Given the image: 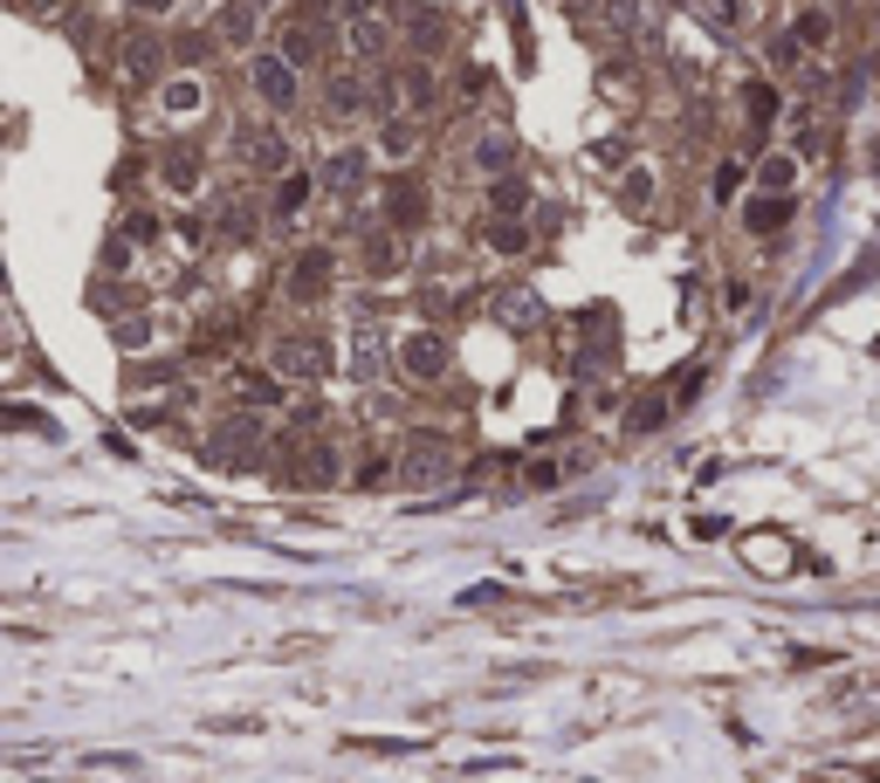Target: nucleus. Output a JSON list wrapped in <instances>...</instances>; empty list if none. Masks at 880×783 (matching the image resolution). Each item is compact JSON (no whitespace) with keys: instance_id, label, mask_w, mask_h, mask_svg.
<instances>
[{"instance_id":"dca6fc26","label":"nucleus","mask_w":880,"mask_h":783,"mask_svg":"<svg viewBox=\"0 0 880 783\" xmlns=\"http://www.w3.org/2000/svg\"><path fill=\"white\" fill-rule=\"evenodd\" d=\"M407 104H413V110H433V76H427V69L407 76Z\"/></svg>"},{"instance_id":"7ed1b4c3","label":"nucleus","mask_w":880,"mask_h":783,"mask_svg":"<svg viewBox=\"0 0 880 783\" xmlns=\"http://www.w3.org/2000/svg\"><path fill=\"white\" fill-rule=\"evenodd\" d=\"M344 41H351L358 56H385L392 28H385V14H379V8H358V14H351V35H344Z\"/></svg>"},{"instance_id":"4be33fe9","label":"nucleus","mask_w":880,"mask_h":783,"mask_svg":"<svg viewBox=\"0 0 880 783\" xmlns=\"http://www.w3.org/2000/svg\"><path fill=\"white\" fill-rule=\"evenodd\" d=\"M131 8H145V14H166V8H173V0H131Z\"/></svg>"},{"instance_id":"2eb2a0df","label":"nucleus","mask_w":880,"mask_h":783,"mask_svg":"<svg viewBox=\"0 0 880 783\" xmlns=\"http://www.w3.org/2000/svg\"><path fill=\"white\" fill-rule=\"evenodd\" d=\"M242 399L248 405H275V399H283V385H262V371H242Z\"/></svg>"},{"instance_id":"0eeeda50","label":"nucleus","mask_w":880,"mask_h":783,"mask_svg":"<svg viewBox=\"0 0 880 783\" xmlns=\"http://www.w3.org/2000/svg\"><path fill=\"white\" fill-rule=\"evenodd\" d=\"M399 358H407V371H413V379H433V371L448 364V351H440V337H413V344L399 351Z\"/></svg>"},{"instance_id":"9d476101","label":"nucleus","mask_w":880,"mask_h":783,"mask_svg":"<svg viewBox=\"0 0 880 783\" xmlns=\"http://www.w3.org/2000/svg\"><path fill=\"white\" fill-rule=\"evenodd\" d=\"M496 310L509 316V330H537V316H544V310H537V296H524V288H509V296H502Z\"/></svg>"},{"instance_id":"20e7f679","label":"nucleus","mask_w":880,"mask_h":783,"mask_svg":"<svg viewBox=\"0 0 880 783\" xmlns=\"http://www.w3.org/2000/svg\"><path fill=\"white\" fill-rule=\"evenodd\" d=\"M379 371H385V344H379L372 323H358V337H351V379H379Z\"/></svg>"},{"instance_id":"aec40b11","label":"nucleus","mask_w":880,"mask_h":783,"mask_svg":"<svg viewBox=\"0 0 880 783\" xmlns=\"http://www.w3.org/2000/svg\"><path fill=\"white\" fill-rule=\"evenodd\" d=\"M316 653V639H283V646H275V659H310Z\"/></svg>"},{"instance_id":"f8f14e48","label":"nucleus","mask_w":880,"mask_h":783,"mask_svg":"<svg viewBox=\"0 0 880 783\" xmlns=\"http://www.w3.org/2000/svg\"><path fill=\"white\" fill-rule=\"evenodd\" d=\"M166 110H173V117H193V110H199V82H193V76L166 82Z\"/></svg>"},{"instance_id":"a211bd4d","label":"nucleus","mask_w":880,"mask_h":783,"mask_svg":"<svg viewBox=\"0 0 880 783\" xmlns=\"http://www.w3.org/2000/svg\"><path fill=\"white\" fill-rule=\"evenodd\" d=\"M530 234L524 227H489V247H502V255H516V247H524Z\"/></svg>"},{"instance_id":"9b49d317","label":"nucleus","mask_w":880,"mask_h":783,"mask_svg":"<svg viewBox=\"0 0 880 783\" xmlns=\"http://www.w3.org/2000/svg\"><path fill=\"white\" fill-rule=\"evenodd\" d=\"M784 214H791V199H784V193H771V199H756V206H750V227H756V234H778V227H784Z\"/></svg>"},{"instance_id":"f3484780","label":"nucleus","mask_w":880,"mask_h":783,"mask_svg":"<svg viewBox=\"0 0 880 783\" xmlns=\"http://www.w3.org/2000/svg\"><path fill=\"white\" fill-rule=\"evenodd\" d=\"M413 145H420L413 124H385V151H413Z\"/></svg>"},{"instance_id":"1a4fd4ad","label":"nucleus","mask_w":880,"mask_h":783,"mask_svg":"<svg viewBox=\"0 0 880 783\" xmlns=\"http://www.w3.org/2000/svg\"><path fill=\"white\" fill-rule=\"evenodd\" d=\"M475 165H482V173H509V165H516V145H509L502 131H489L482 145H475Z\"/></svg>"},{"instance_id":"6ab92c4d","label":"nucleus","mask_w":880,"mask_h":783,"mask_svg":"<svg viewBox=\"0 0 880 783\" xmlns=\"http://www.w3.org/2000/svg\"><path fill=\"white\" fill-rule=\"evenodd\" d=\"M303 193H310V179H283V214H296Z\"/></svg>"},{"instance_id":"f03ea898","label":"nucleus","mask_w":880,"mask_h":783,"mask_svg":"<svg viewBox=\"0 0 880 783\" xmlns=\"http://www.w3.org/2000/svg\"><path fill=\"white\" fill-rule=\"evenodd\" d=\"M255 97H262L268 110H290V104H296V69L262 56V62H255Z\"/></svg>"},{"instance_id":"39448f33","label":"nucleus","mask_w":880,"mask_h":783,"mask_svg":"<svg viewBox=\"0 0 880 783\" xmlns=\"http://www.w3.org/2000/svg\"><path fill=\"white\" fill-rule=\"evenodd\" d=\"M324 282H331V255H324V247H310V255L296 262V275H290V288L310 303V296H324Z\"/></svg>"},{"instance_id":"f257e3e1","label":"nucleus","mask_w":880,"mask_h":783,"mask_svg":"<svg viewBox=\"0 0 880 783\" xmlns=\"http://www.w3.org/2000/svg\"><path fill=\"white\" fill-rule=\"evenodd\" d=\"M454 461H448V447H440V433H420L413 440V453H407V488H427V481H440Z\"/></svg>"},{"instance_id":"423d86ee","label":"nucleus","mask_w":880,"mask_h":783,"mask_svg":"<svg viewBox=\"0 0 880 783\" xmlns=\"http://www.w3.org/2000/svg\"><path fill=\"white\" fill-rule=\"evenodd\" d=\"M275 371H290V379H310V371H324V351L290 337V344H275Z\"/></svg>"},{"instance_id":"ddd939ff","label":"nucleus","mask_w":880,"mask_h":783,"mask_svg":"<svg viewBox=\"0 0 880 783\" xmlns=\"http://www.w3.org/2000/svg\"><path fill=\"white\" fill-rule=\"evenodd\" d=\"M283 49H290V62H316V56H324V41H316V28H290Z\"/></svg>"},{"instance_id":"6e6552de","label":"nucleus","mask_w":880,"mask_h":783,"mask_svg":"<svg viewBox=\"0 0 880 783\" xmlns=\"http://www.w3.org/2000/svg\"><path fill=\"white\" fill-rule=\"evenodd\" d=\"M242 151H248V165H275V173H290V145L283 138H242Z\"/></svg>"},{"instance_id":"412c9836","label":"nucleus","mask_w":880,"mask_h":783,"mask_svg":"<svg viewBox=\"0 0 880 783\" xmlns=\"http://www.w3.org/2000/svg\"><path fill=\"white\" fill-rule=\"evenodd\" d=\"M764 186H771V193H784V186H791V165H784V158H778V165H764Z\"/></svg>"},{"instance_id":"4468645a","label":"nucleus","mask_w":880,"mask_h":783,"mask_svg":"<svg viewBox=\"0 0 880 783\" xmlns=\"http://www.w3.org/2000/svg\"><path fill=\"white\" fill-rule=\"evenodd\" d=\"M358 97H365V90H358L351 76H344V82H331V117H358Z\"/></svg>"}]
</instances>
